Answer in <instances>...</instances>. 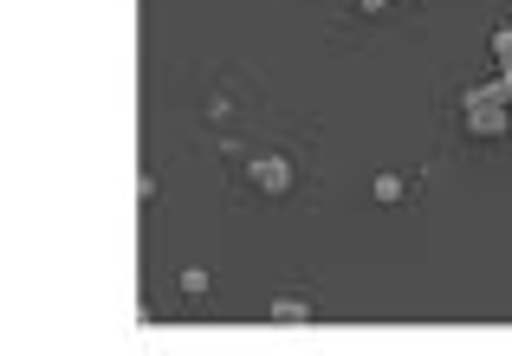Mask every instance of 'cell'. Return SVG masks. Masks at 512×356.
<instances>
[{"label":"cell","instance_id":"obj_1","mask_svg":"<svg viewBox=\"0 0 512 356\" xmlns=\"http://www.w3.org/2000/svg\"><path fill=\"white\" fill-rule=\"evenodd\" d=\"M461 130L467 136H506L512 130V98H506L500 85L467 91V98H461Z\"/></svg>","mask_w":512,"mask_h":356},{"label":"cell","instance_id":"obj_2","mask_svg":"<svg viewBox=\"0 0 512 356\" xmlns=\"http://www.w3.org/2000/svg\"><path fill=\"white\" fill-rule=\"evenodd\" d=\"M240 175L260 195H292V156H240Z\"/></svg>","mask_w":512,"mask_h":356},{"label":"cell","instance_id":"obj_3","mask_svg":"<svg viewBox=\"0 0 512 356\" xmlns=\"http://www.w3.org/2000/svg\"><path fill=\"white\" fill-rule=\"evenodd\" d=\"M266 318H273V324H305V318H318V311L305 305V298H273V311H266Z\"/></svg>","mask_w":512,"mask_h":356},{"label":"cell","instance_id":"obj_4","mask_svg":"<svg viewBox=\"0 0 512 356\" xmlns=\"http://www.w3.org/2000/svg\"><path fill=\"white\" fill-rule=\"evenodd\" d=\"M175 285H182V298H208V266H182V279H175Z\"/></svg>","mask_w":512,"mask_h":356},{"label":"cell","instance_id":"obj_5","mask_svg":"<svg viewBox=\"0 0 512 356\" xmlns=\"http://www.w3.org/2000/svg\"><path fill=\"white\" fill-rule=\"evenodd\" d=\"M376 201H383V208H396L402 195H409V182H402V175H376V188H370Z\"/></svg>","mask_w":512,"mask_h":356},{"label":"cell","instance_id":"obj_6","mask_svg":"<svg viewBox=\"0 0 512 356\" xmlns=\"http://www.w3.org/2000/svg\"><path fill=\"white\" fill-rule=\"evenodd\" d=\"M493 52H500V65H512V26H500V33H493Z\"/></svg>","mask_w":512,"mask_h":356},{"label":"cell","instance_id":"obj_7","mask_svg":"<svg viewBox=\"0 0 512 356\" xmlns=\"http://www.w3.org/2000/svg\"><path fill=\"white\" fill-rule=\"evenodd\" d=\"M350 7H357V13H383L389 0H350Z\"/></svg>","mask_w":512,"mask_h":356},{"label":"cell","instance_id":"obj_8","mask_svg":"<svg viewBox=\"0 0 512 356\" xmlns=\"http://www.w3.org/2000/svg\"><path fill=\"white\" fill-rule=\"evenodd\" d=\"M500 91H506V98H512V65H500Z\"/></svg>","mask_w":512,"mask_h":356}]
</instances>
